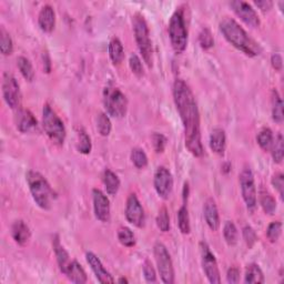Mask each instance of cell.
Returning a JSON list of instances; mask_svg holds the SVG:
<instances>
[{
    "instance_id": "obj_5",
    "label": "cell",
    "mask_w": 284,
    "mask_h": 284,
    "mask_svg": "<svg viewBox=\"0 0 284 284\" xmlns=\"http://www.w3.org/2000/svg\"><path fill=\"white\" fill-rule=\"evenodd\" d=\"M133 25V32L134 38L138 45V48L141 52L142 58H144L145 63L148 65L149 68L152 67V45L150 40V32H149V28L146 19L144 16L136 15L132 20Z\"/></svg>"
},
{
    "instance_id": "obj_49",
    "label": "cell",
    "mask_w": 284,
    "mask_h": 284,
    "mask_svg": "<svg viewBox=\"0 0 284 284\" xmlns=\"http://www.w3.org/2000/svg\"><path fill=\"white\" fill-rule=\"evenodd\" d=\"M254 5L260 8L262 11H269L272 8L273 3L270 2V0H262V2H254Z\"/></svg>"
},
{
    "instance_id": "obj_34",
    "label": "cell",
    "mask_w": 284,
    "mask_h": 284,
    "mask_svg": "<svg viewBox=\"0 0 284 284\" xmlns=\"http://www.w3.org/2000/svg\"><path fill=\"white\" fill-rule=\"evenodd\" d=\"M273 133L272 131L269 129V128H265V129H262L258 137H256V141H258V145L261 147V149H263L265 151H268L271 149V146L273 144Z\"/></svg>"
},
{
    "instance_id": "obj_40",
    "label": "cell",
    "mask_w": 284,
    "mask_h": 284,
    "mask_svg": "<svg viewBox=\"0 0 284 284\" xmlns=\"http://www.w3.org/2000/svg\"><path fill=\"white\" fill-rule=\"evenodd\" d=\"M199 43L202 49L208 50L213 47L214 45V39L212 33L209 28H204L201 30L200 35H199Z\"/></svg>"
},
{
    "instance_id": "obj_35",
    "label": "cell",
    "mask_w": 284,
    "mask_h": 284,
    "mask_svg": "<svg viewBox=\"0 0 284 284\" xmlns=\"http://www.w3.org/2000/svg\"><path fill=\"white\" fill-rule=\"evenodd\" d=\"M91 139L88 136L85 130H80L78 132V142H77V149L80 153L83 154H89L91 152Z\"/></svg>"
},
{
    "instance_id": "obj_19",
    "label": "cell",
    "mask_w": 284,
    "mask_h": 284,
    "mask_svg": "<svg viewBox=\"0 0 284 284\" xmlns=\"http://www.w3.org/2000/svg\"><path fill=\"white\" fill-rule=\"evenodd\" d=\"M204 214L208 227L210 228L212 231H218L220 228V216L218 208H216L215 201L213 199H208L204 207Z\"/></svg>"
},
{
    "instance_id": "obj_44",
    "label": "cell",
    "mask_w": 284,
    "mask_h": 284,
    "mask_svg": "<svg viewBox=\"0 0 284 284\" xmlns=\"http://www.w3.org/2000/svg\"><path fill=\"white\" fill-rule=\"evenodd\" d=\"M242 234H243V239H245L247 246L249 248H252L255 245L256 240H258V236H256L255 231L251 227H249V226L243 228Z\"/></svg>"
},
{
    "instance_id": "obj_14",
    "label": "cell",
    "mask_w": 284,
    "mask_h": 284,
    "mask_svg": "<svg viewBox=\"0 0 284 284\" xmlns=\"http://www.w3.org/2000/svg\"><path fill=\"white\" fill-rule=\"evenodd\" d=\"M230 6L235 15L246 25L252 27V28H258L260 26V18L251 5L242 2V0H235V2L230 3Z\"/></svg>"
},
{
    "instance_id": "obj_17",
    "label": "cell",
    "mask_w": 284,
    "mask_h": 284,
    "mask_svg": "<svg viewBox=\"0 0 284 284\" xmlns=\"http://www.w3.org/2000/svg\"><path fill=\"white\" fill-rule=\"evenodd\" d=\"M15 124L20 132L26 133L37 127V119L29 110L19 108L15 116Z\"/></svg>"
},
{
    "instance_id": "obj_29",
    "label": "cell",
    "mask_w": 284,
    "mask_h": 284,
    "mask_svg": "<svg viewBox=\"0 0 284 284\" xmlns=\"http://www.w3.org/2000/svg\"><path fill=\"white\" fill-rule=\"evenodd\" d=\"M178 225L180 231L184 234H189L191 231L190 226V216H189V211L187 208V204H184L178 211Z\"/></svg>"
},
{
    "instance_id": "obj_50",
    "label": "cell",
    "mask_w": 284,
    "mask_h": 284,
    "mask_svg": "<svg viewBox=\"0 0 284 284\" xmlns=\"http://www.w3.org/2000/svg\"><path fill=\"white\" fill-rule=\"evenodd\" d=\"M43 58H44V68H45V71L46 72H50L51 70V63H50V57L48 55V52H45L43 55Z\"/></svg>"
},
{
    "instance_id": "obj_33",
    "label": "cell",
    "mask_w": 284,
    "mask_h": 284,
    "mask_svg": "<svg viewBox=\"0 0 284 284\" xmlns=\"http://www.w3.org/2000/svg\"><path fill=\"white\" fill-rule=\"evenodd\" d=\"M223 236L229 246H235L238 242V229L232 221L226 222L223 228Z\"/></svg>"
},
{
    "instance_id": "obj_12",
    "label": "cell",
    "mask_w": 284,
    "mask_h": 284,
    "mask_svg": "<svg viewBox=\"0 0 284 284\" xmlns=\"http://www.w3.org/2000/svg\"><path fill=\"white\" fill-rule=\"evenodd\" d=\"M126 219L127 221L131 223L134 227L142 228L145 227L146 215L145 210L142 208L138 197L134 193L130 194L129 198L127 200L126 205Z\"/></svg>"
},
{
    "instance_id": "obj_25",
    "label": "cell",
    "mask_w": 284,
    "mask_h": 284,
    "mask_svg": "<svg viewBox=\"0 0 284 284\" xmlns=\"http://www.w3.org/2000/svg\"><path fill=\"white\" fill-rule=\"evenodd\" d=\"M109 56L114 66H118L123 63L125 57L124 46L118 38H113L109 44Z\"/></svg>"
},
{
    "instance_id": "obj_6",
    "label": "cell",
    "mask_w": 284,
    "mask_h": 284,
    "mask_svg": "<svg viewBox=\"0 0 284 284\" xmlns=\"http://www.w3.org/2000/svg\"><path fill=\"white\" fill-rule=\"evenodd\" d=\"M43 126L47 136L53 144L62 146L66 139V128L63 120L49 105H45L43 109Z\"/></svg>"
},
{
    "instance_id": "obj_46",
    "label": "cell",
    "mask_w": 284,
    "mask_h": 284,
    "mask_svg": "<svg viewBox=\"0 0 284 284\" xmlns=\"http://www.w3.org/2000/svg\"><path fill=\"white\" fill-rule=\"evenodd\" d=\"M272 185L274 187V189L276 191L279 192L280 198L283 200V194H284V177L282 173H278L275 174L274 177L272 178Z\"/></svg>"
},
{
    "instance_id": "obj_21",
    "label": "cell",
    "mask_w": 284,
    "mask_h": 284,
    "mask_svg": "<svg viewBox=\"0 0 284 284\" xmlns=\"http://www.w3.org/2000/svg\"><path fill=\"white\" fill-rule=\"evenodd\" d=\"M52 247H53V251H55V253H56V258H57V262H58L60 271H62L64 274H66L67 270H68L70 263L72 261L70 260V256H69L68 252L66 251L65 248L62 246V243H60L58 235H56L55 238H53Z\"/></svg>"
},
{
    "instance_id": "obj_4",
    "label": "cell",
    "mask_w": 284,
    "mask_h": 284,
    "mask_svg": "<svg viewBox=\"0 0 284 284\" xmlns=\"http://www.w3.org/2000/svg\"><path fill=\"white\" fill-rule=\"evenodd\" d=\"M169 37L175 53H182L188 45V30L184 7H180L172 15L169 23Z\"/></svg>"
},
{
    "instance_id": "obj_47",
    "label": "cell",
    "mask_w": 284,
    "mask_h": 284,
    "mask_svg": "<svg viewBox=\"0 0 284 284\" xmlns=\"http://www.w3.org/2000/svg\"><path fill=\"white\" fill-rule=\"evenodd\" d=\"M227 280L229 283H239L240 282V270L235 267L230 268L227 273Z\"/></svg>"
},
{
    "instance_id": "obj_8",
    "label": "cell",
    "mask_w": 284,
    "mask_h": 284,
    "mask_svg": "<svg viewBox=\"0 0 284 284\" xmlns=\"http://www.w3.org/2000/svg\"><path fill=\"white\" fill-rule=\"evenodd\" d=\"M154 259L157 262L158 271L162 282L166 284L174 283V269L171 260V255L165 245L158 242L154 246Z\"/></svg>"
},
{
    "instance_id": "obj_28",
    "label": "cell",
    "mask_w": 284,
    "mask_h": 284,
    "mask_svg": "<svg viewBox=\"0 0 284 284\" xmlns=\"http://www.w3.org/2000/svg\"><path fill=\"white\" fill-rule=\"evenodd\" d=\"M17 66L20 73L23 74V77L31 83L35 79V70H33V67L30 63L29 59H27L26 57H19L17 59Z\"/></svg>"
},
{
    "instance_id": "obj_36",
    "label": "cell",
    "mask_w": 284,
    "mask_h": 284,
    "mask_svg": "<svg viewBox=\"0 0 284 284\" xmlns=\"http://www.w3.org/2000/svg\"><path fill=\"white\" fill-rule=\"evenodd\" d=\"M111 121L106 113H99L97 118V129L103 137H108L111 132Z\"/></svg>"
},
{
    "instance_id": "obj_26",
    "label": "cell",
    "mask_w": 284,
    "mask_h": 284,
    "mask_svg": "<svg viewBox=\"0 0 284 284\" xmlns=\"http://www.w3.org/2000/svg\"><path fill=\"white\" fill-rule=\"evenodd\" d=\"M245 282L250 284H261L265 282V275H263L262 270L255 263H251L247 267Z\"/></svg>"
},
{
    "instance_id": "obj_22",
    "label": "cell",
    "mask_w": 284,
    "mask_h": 284,
    "mask_svg": "<svg viewBox=\"0 0 284 284\" xmlns=\"http://www.w3.org/2000/svg\"><path fill=\"white\" fill-rule=\"evenodd\" d=\"M227 137L226 132L221 128H215L210 134V148L216 154H223L226 151Z\"/></svg>"
},
{
    "instance_id": "obj_32",
    "label": "cell",
    "mask_w": 284,
    "mask_h": 284,
    "mask_svg": "<svg viewBox=\"0 0 284 284\" xmlns=\"http://www.w3.org/2000/svg\"><path fill=\"white\" fill-rule=\"evenodd\" d=\"M118 240L124 247L132 248L136 246V236L129 228L123 227L118 231Z\"/></svg>"
},
{
    "instance_id": "obj_31",
    "label": "cell",
    "mask_w": 284,
    "mask_h": 284,
    "mask_svg": "<svg viewBox=\"0 0 284 284\" xmlns=\"http://www.w3.org/2000/svg\"><path fill=\"white\" fill-rule=\"evenodd\" d=\"M271 152L274 162L281 164L284 155V140L281 133H279L278 136H276L275 140H273V144L271 146Z\"/></svg>"
},
{
    "instance_id": "obj_23",
    "label": "cell",
    "mask_w": 284,
    "mask_h": 284,
    "mask_svg": "<svg viewBox=\"0 0 284 284\" xmlns=\"http://www.w3.org/2000/svg\"><path fill=\"white\" fill-rule=\"evenodd\" d=\"M66 275L71 282L77 284H84L88 280L84 268L81 267L77 261H72L70 263V266L66 272Z\"/></svg>"
},
{
    "instance_id": "obj_20",
    "label": "cell",
    "mask_w": 284,
    "mask_h": 284,
    "mask_svg": "<svg viewBox=\"0 0 284 284\" xmlns=\"http://www.w3.org/2000/svg\"><path fill=\"white\" fill-rule=\"evenodd\" d=\"M11 235L16 243L24 247L29 242L31 232L29 227L27 226L23 220H17L13 222V225L11 227Z\"/></svg>"
},
{
    "instance_id": "obj_45",
    "label": "cell",
    "mask_w": 284,
    "mask_h": 284,
    "mask_svg": "<svg viewBox=\"0 0 284 284\" xmlns=\"http://www.w3.org/2000/svg\"><path fill=\"white\" fill-rule=\"evenodd\" d=\"M144 275H145V279L148 283L157 282V275H155V271L153 269L152 263L148 260L145 262V265H144Z\"/></svg>"
},
{
    "instance_id": "obj_48",
    "label": "cell",
    "mask_w": 284,
    "mask_h": 284,
    "mask_svg": "<svg viewBox=\"0 0 284 284\" xmlns=\"http://www.w3.org/2000/svg\"><path fill=\"white\" fill-rule=\"evenodd\" d=\"M271 65L273 68L275 70L280 71L282 69V66H283V60H282V57L279 55V53H274V55H272L271 57Z\"/></svg>"
},
{
    "instance_id": "obj_30",
    "label": "cell",
    "mask_w": 284,
    "mask_h": 284,
    "mask_svg": "<svg viewBox=\"0 0 284 284\" xmlns=\"http://www.w3.org/2000/svg\"><path fill=\"white\" fill-rule=\"evenodd\" d=\"M272 118L278 124L283 123V103L278 91H273L272 96Z\"/></svg>"
},
{
    "instance_id": "obj_15",
    "label": "cell",
    "mask_w": 284,
    "mask_h": 284,
    "mask_svg": "<svg viewBox=\"0 0 284 284\" xmlns=\"http://www.w3.org/2000/svg\"><path fill=\"white\" fill-rule=\"evenodd\" d=\"M92 199H93V210L96 218L101 222H108L110 220V202L107 195L99 190V189H93L92 190Z\"/></svg>"
},
{
    "instance_id": "obj_11",
    "label": "cell",
    "mask_w": 284,
    "mask_h": 284,
    "mask_svg": "<svg viewBox=\"0 0 284 284\" xmlns=\"http://www.w3.org/2000/svg\"><path fill=\"white\" fill-rule=\"evenodd\" d=\"M3 94L6 104L8 105L11 109L18 110L22 104V92H20V87L17 83L15 77L11 76L8 72L4 74L3 79Z\"/></svg>"
},
{
    "instance_id": "obj_41",
    "label": "cell",
    "mask_w": 284,
    "mask_h": 284,
    "mask_svg": "<svg viewBox=\"0 0 284 284\" xmlns=\"http://www.w3.org/2000/svg\"><path fill=\"white\" fill-rule=\"evenodd\" d=\"M281 233H282V223L281 222L274 221L272 223H270V226L268 227V230H267V236L270 241H271L272 243L278 241Z\"/></svg>"
},
{
    "instance_id": "obj_27",
    "label": "cell",
    "mask_w": 284,
    "mask_h": 284,
    "mask_svg": "<svg viewBox=\"0 0 284 284\" xmlns=\"http://www.w3.org/2000/svg\"><path fill=\"white\" fill-rule=\"evenodd\" d=\"M260 205L265 211L266 214L272 215L275 213L276 210V201L275 199L266 190L260 191V197H259Z\"/></svg>"
},
{
    "instance_id": "obj_13",
    "label": "cell",
    "mask_w": 284,
    "mask_h": 284,
    "mask_svg": "<svg viewBox=\"0 0 284 284\" xmlns=\"http://www.w3.org/2000/svg\"><path fill=\"white\" fill-rule=\"evenodd\" d=\"M154 189L162 199H169L173 189V178L166 167H159L154 173Z\"/></svg>"
},
{
    "instance_id": "obj_18",
    "label": "cell",
    "mask_w": 284,
    "mask_h": 284,
    "mask_svg": "<svg viewBox=\"0 0 284 284\" xmlns=\"http://www.w3.org/2000/svg\"><path fill=\"white\" fill-rule=\"evenodd\" d=\"M38 25L44 32L50 33L56 26V13L51 6L47 5L43 7L38 16Z\"/></svg>"
},
{
    "instance_id": "obj_39",
    "label": "cell",
    "mask_w": 284,
    "mask_h": 284,
    "mask_svg": "<svg viewBox=\"0 0 284 284\" xmlns=\"http://www.w3.org/2000/svg\"><path fill=\"white\" fill-rule=\"evenodd\" d=\"M157 226L162 232H168L170 230V218H169V212L166 207H162L158 216H157Z\"/></svg>"
},
{
    "instance_id": "obj_42",
    "label": "cell",
    "mask_w": 284,
    "mask_h": 284,
    "mask_svg": "<svg viewBox=\"0 0 284 284\" xmlns=\"http://www.w3.org/2000/svg\"><path fill=\"white\" fill-rule=\"evenodd\" d=\"M151 140H152V146H153V149H154L155 152H157V153H162V152L165 151L168 140L164 136V134H161V133H153Z\"/></svg>"
},
{
    "instance_id": "obj_2",
    "label": "cell",
    "mask_w": 284,
    "mask_h": 284,
    "mask_svg": "<svg viewBox=\"0 0 284 284\" xmlns=\"http://www.w3.org/2000/svg\"><path fill=\"white\" fill-rule=\"evenodd\" d=\"M220 30L228 42L249 57L259 56L261 46L250 37L247 31L232 18H225L220 23Z\"/></svg>"
},
{
    "instance_id": "obj_38",
    "label": "cell",
    "mask_w": 284,
    "mask_h": 284,
    "mask_svg": "<svg viewBox=\"0 0 284 284\" xmlns=\"http://www.w3.org/2000/svg\"><path fill=\"white\" fill-rule=\"evenodd\" d=\"M0 50L5 56L11 55L13 50V44L10 35L4 29L0 31Z\"/></svg>"
},
{
    "instance_id": "obj_7",
    "label": "cell",
    "mask_w": 284,
    "mask_h": 284,
    "mask_svg": "<svg viewBox=\"0 0 284 284\" xmlns=\"http://www.w3.org/2000/svg\"><path fill=\"white\" fill-rule=\"evenodd\" d=\"M104 105L107 112L113 118H123L128 109V100L118 88L107 86L104 91Z\"/></svg>"
},
{
    "instance_id": "obj_43",
    "label": "cell",
    "mask_w": 284,
    "mask_h": 284,
    "mask_svg": "<svg viewBox=\"0 0 284 284\" xmlns=\"http://www.w3.org/2000/svg\"><path fill=\"white\" fill-rule=\"evenodd\" d=\"M129 66L131 71L136 74L137 77L144 76V66H142L141 59L136 55V53H132L129 59Z\"/></svg>"
},
{
    "instance_id": "obj_51",
    "label": "cell",
    "mask_w": 284,
    "mask_h": 284,
    "mask_svg": "<svg viewBox=\"0 0 284 284\" xmlns=\"http://www.w3.org/2000/svg\"><path fill=\"white\" fill-rule=\"evenodd\" d=\"M119 283H128V280L125 279V278H121V279L119 280Z\"/></svg>"
},
{
    "instance_id": "obj_3",
    "label": "cell",
    "mask_w": 284,
    "mask_h": 284,
    "mask_svg": "<svg viewBox=\"0 0 284 284\" xmlns=\"http://www.w3.org/2000/svg\"><path fill=\"white\" fill-rule=\"evenodd\" d=\"M26 179L29 186L30 193L38 207L44 210L51 209L52 202L56 200L57 195L44 175L37 171L30 170L27 172Z\"/></svg>"
},
{
    "instance_id": "obj_10",
    "label": "cell",
    "mask_w": 284,
    "mask_h": 284,
    "mask_svg": "<svg viewBox=\"0 0 284 284\" xmlns=\"http://www.w3.org/2000/svg\"><path fill=\"white\" fill-rule=\"evenodd\" d=\"M200 252L202 269H204L207 279L212 284H219L221 282V278L218 262H216L214 254L211 252L210 248L206 242L200 243Z\"/></svg>"
},
{
    "instance_id": "obj_16",
    "label": "cell",
    "mask_w": 284,
    "mask_h": 284,
    "mask_svg": "<svg viewBox=\"0 0 284 284\" xmlns=\"http://www.w3.org/2000/svg\"><path fill=\"white\" fill-rule=\"evenodd\" d=\"M86 258H87L88 265L90 266L92 272L94 273V275H96L97 280L100 283H106L107 284V283H113L114 282L112 275L105 269V267L103 266V263H101V261L99 260V258L96 254L92 253V252H88L86 254Z\"/></svg>"
},
{
    "instance_id": "obj_24",
    "label": "cell",
    "mask_w": 284,
    "mask_h": 284,
    "mask_svg": "<svg viewBox=\"0 0 284 284\" xmlns=\"http://www.w3.org/2000/svg\"><path fill=\"white\" fill-rule=\"evenodd\" d=\"M104 185L108 194L110 195H116L120 189V180L118 175L112 172L109 169L104 172Z\"/></svg>"
},
{
    "instance_id": "obj_37",
    "label": "cell",
    "mask_w": 284,
    "mask_h": 284,
    "mask_svg": "<svg viewBox=\"0 0 284 284\" xmlns=\"http://www.w3.org/2000/svg\"><path fill=\"white\" fill-rule=\"evenodd\" d=\"M131 161L134 167L138 169H144L148 166V157L146 152L140 148H134L131 151Z\"/></svg>"
},
{
    "instance_id": "obj_9",
    "label": "cell",
    "mask_w": 284,
    "mask_h": 284,
    "mask_svg": "<svg viewBox=\"0 0 284 284\" xmlns=\"http://www.w3.org/2000/svg\"><path fill=\"white\" fill-rule=\"evenodd\" d=\"M240 188L242 198L245 200V204L248 210L254 211L256 208V188L254 182V175L251 169L246 167L240 173Z\"/></svg>"
},
{
    "instance_id": "obj_1",
    "label": "cell",
    "mask_w": 284,
    "mask_h": 284,
    "mask_svg": "<svg viewBox=\"0 0 284 284\" xmlns=\"http://www.w3.org/2000/svg\"><path fill=\"white\" fill-rule=\"evenodd\" d=\"M173 99L184 124L185 140L188 150L194 157L200 158L205 153L201 141L200 113L193 92L184 80L177 79L174 81Z\"/></svg>"
}]
</instances>
